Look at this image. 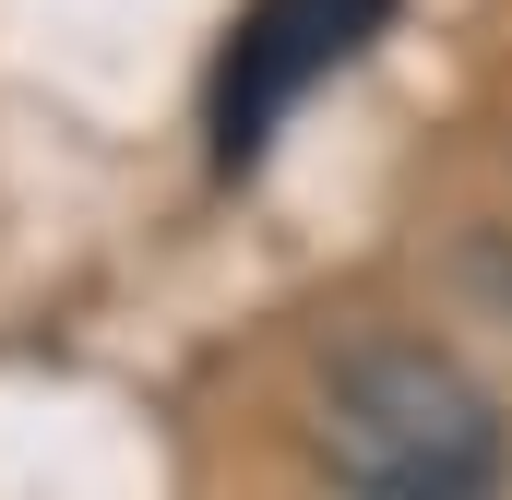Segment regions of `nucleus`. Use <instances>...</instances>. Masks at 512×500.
Masks as SVG:
<instances>
[{
	"label": "nucleus",
	"mask_w": 512,
	"mask_h": 500,
	"mask_svg": "<svg viewBox=\"0 0 512 500\" xmlns=\"http://www.w3.org/2000/svg\"><path fill=\"white\" fill-rule=\"evenodd\" d=\"M322 465L370 500H489L512 477V417L453 346L358 334L322 358Z\"/></svg>",
	"instance_id": "nucleus-1"
},
{
	"label": "nucleus",
	"mask_w": 512,
	"mask_h": 500,
	"mask_svg": "<svg viewBox=\"0 0 512 500\" xmlns=\"http://www.w3.org/2000/svg\"><path fill=\"white\" fill-rule=\"evenodd\" d=\"M382 12L393 0H251L239 36H227V72H215V143L251 155L334 60H358V48L382 36Z\"/></svg>",
	"instance_id": "nucleus-2"
},
{
	"label": "nucleus",
	"mask_w": 512,
	"mask_h": 500,
	"mask_svg": "<svg viewBox=\"0 0 512 500\" xmlns=\"http://www.w3.org/2000/svg\"><path fill=\"white\" fill-rule=\"evenodd\" d=\"M346 500H370V489H346Z\"/></svg>",
	"instance_id": "nucleus-3"
}]
</instances>
